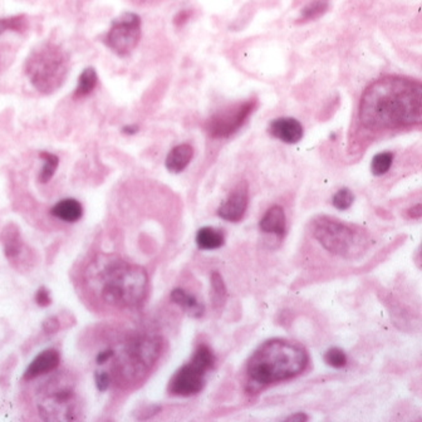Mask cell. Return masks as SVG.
Segmentation results:
<instances>
[{
	"label": "cell",
	"instance_id": "obj_1",
	"mask_svg": "<svg viewBox=\"0 0 422 422\" xmlns=\"http://www.w3.org/2000/svg\"><path fill=\"white\" fill-rule=\"evenodd\" d=\"M422 86L417 80L383 77L369 86L360 102V121L372 131L421 123Z\"/></svg>",
	"mask_w": 422,
	"mask_h": 422
},
{
	"label": "cell",
	"instance_id": "obj_2",
	"mask_svg": "<svg viewBox=\"0 0 422 422\" xmlns=\"http://www.w3.org/2000/svg\"><path fill=\"white\" fill-rule=\"evenodd\" d=\"M87 283L106 304L118 308L137 307L148 294L146 270L114 256L94 261L88 269Z\"/></svg>",
	"mask_w": 422,
	"mask_h": 422
},
{
	"label": "cell",
	"instance_id": "obj_3",
	"mask_svg": "<svg viewBox=\"0 0 422 422\" xmlns=\"http://www.w3.org/2000/svg\"><path fill=\"white\" fill-rule=\"evenodd\" d=\"M308 361V352L297 342L281 338L264 342L249 358V389L258 391L270 383L290 380L301 375Z\"/></svg>",
	"mask_w": 422,
	"mask_h": 422
},
{
	"label": "cell",
	"instance_id": "obj_4",
	"mask_svg": "<svg viewBox=\"0 0 422 422\" xmlns=\"http://www.w3.org/2000/svg\"><path fill=\"white\" fill-rule=\"evenodd\" d=\"M69 63L58 46L47 43L35 49L26 63L28 80L39 94H54L67 78Z\"/></svg>",
	"mask_w": 422,
	"mask_h": 422
},
{
	"label": "cell",
	"instance_id": "obj_5",
	"mask_svg": "<svg viewBox=\"0 0 422 422\" xmlns=\"http://www.w3.org/2000/svg\"><path fill=\"white\" fill-rule=\"evenodd\" d=\"M162 342L157 335H136L123 346L117 360L120 381L134 383L142 380L159 360Z\"/></svg>",
	"mask_w": 422,
	"mask_h": 422
},
{
	"label": "cell",
	"instance_id": "obj_6",
	"mask_svg": "<svg viewBox=\"0 0 422 422\" xmlns=\"http://www.w3.org/2000/svg\"><path fill=\"white\" fill-rule=\"evenodd\" d=\"M38 411L46 421H74L80 419V398L69 377L60 375L48 381L40 391Z\"/></svg>",
	"mask_w": 422,
	"mask_h": 422
},
{
	"label": "cell",
	"instance_id": "obj_7",
	"mask_svg": "<svg viewBox=\"0 0 422 422\" xmlns=\"http://www.w3.org/2000/svg\"><path fill=\"white\" fill-rule=\"evenodd\" d=\"M215 355L206 344H200L191 361L182 366L168 383V392L175 396H194L205 386V376L214 369Z\"/></svg>",
	"mask_w": 422,
	"mask_h": 422
},
{
	"label": "cell",
	"instance_id": "obj_8",
	"mask_svg": "<svg viewBox=\"0 0 422 422\" xmlns=\"http://www.w3.org/2000/svg\"><path fill=\"white\" fill-rule=\"evenodd\" d=\"M313 235L328 252L341 256L353 254L358 241H361L352 229L328 216L315 219Z\"/></svg>",
	"mask_w": 422,
	"mask_h": 422
},
{
	"label": "cell",
	"instance_id": "obj_9",
	"mask_svg": "<svg viewBox=\"0 0 422 422\" xmlns=\"http://www.w3.org/2000/svg\"><path fill=\"white\" fill-rule=\"evenodd\" d=\"M140 39V17L134 13H123L112 21L105 43L114 53L126 57L139 46Z\"/></svg>",
	"mask_w": 422,
	"mask_h": 422
},
{
	"label": "cell",
	"instance_id": "obj_10",
	"mask_svg": "<svg viewBox=\"0 0 422 422\" xmlns=\"http://www.w3.org/2000/svg\"><path fill=\"white\" fill-rule=\"evenodd\" d=\"M255 106L256 100H248L230 105L228 107L215 112L206 122L209 134L216 139L229 137L230 134L236 132L244 125V122L248 120L249 116L253 114Z\"/></svg>",
	"mask_w": 422,
	"mask_h": 422
},
{
	"label": "cell",
	"instance_id": "obj_11",
	"mask_svg": "<svg viewBox=\"0 0 422 422\" xmlns=\"http://www.w3.org/2000/svg\"><path fill=\"white\" fill-rule=\"evenodd\" d=\"M249 194L247 182H240L234 191L229 195L227 201L218 210V215L224 220L236 221L243 219L248 209Z\"/></svg>",
	"mask_w": 422,
	"mask_h": 422
},
{
	"label": "cell",
	"instance_id": "obj_12",
	"mask_svg": "<svg viewBox=\"0 0 422 422\" xmlns=\"http://www.w3.org/2000/svg\"><path fill=\"white\" fill-rule=\"evenodd\" d=\"M269 132L275 139L285 143H298L304 134L301 122L292 117H281L272 121L269 125Z\"/></svg>",
	"mask_w": 422,
	"mask_h": 422
},
{
	"label": "cell",
	"instance_id": "obj_13",
	"mask_svg": "<svg viewBox=\"0 0 422 422\" xmlns=\"http://www.w3.org/2000/svg\"><path fill=\"white\" fill-rule=\"evenodd\" d=\"M60 361V353L57 349H46L30 362L27 371L24 372V378L29 381L40 376L51 373L54 369H58Z\"/></svg>",
	"mask_w": 422,
	"mask_h": 422
},
{
	"label": "cell",
	"instance_id": "obj_14",
	"mask_svg": "<svg viewBox=\"0 0 422 422\" xmlns=\"http://www.w3.org/2000/svg\"><path fill=\"white\" fill-rule=\"evenodd\" d=\"M261 231L267 234H274L276 236H283L287 230V218L285 213L281 206L275 205L269 209L265 215L261 218L259 222Z\"/></svg>",
	"mask_w": 422,
	"mask_h": 422
},
{
	"label": "cell",
	"instance_id": "obj_15",
	"mask_svg": "<svg viewBox=\"0 0 422 422\" xmlns=\"http://www.w3.org/2000/svg\"><path fill=\"white\" fill-rule=\"evenodd\" d=\"M194 157V148L188 143H181L173 148L166 157V168L171 173H181L188 168L190 161Z\"/></svg>",
	"mask_w": 422,
	"mask_h": 422
},
{
	"label": "cell",
	"instance_id": "obj_16",
	"mask_svg": "<svg viewBox=\"0 0 422 422\" xmlns=\"http://www.w3.org/2000/svg\"><path fill=\"white\" fill-rule=\"evenodd\" d=\"M52 215L64 222H76L83 216V206L76 199H63L52 208Z\"/></svg>",
	"mask_w": 422,
	"mask_h": 422
},
{
	"label": "cell",
	"instance_id": "obj_17",
	"mask_svg": "<svg viewBox=\"0 0 422 422\" xmlns=\"http://www.w3.org/2000/svg\"><path fill=\"white\" fill-rule=\"evenodd\" d=\"M170 298H171L173 303H175L176 306H179L180 308L184 309L185 312H188V315L194 317V318H199V317L204 315V310H205L204 306L195 298L194 295L190 294V293H188L184 289H174L171 292Z\"/></svg>",
	"mask_w": 422,
	"mask_h": 422
},
{
	"label": "cell",
	"instance_id": "obj_18",
	"mask_svg": "<svg viewBox=\"0 0 422 422\" xmlns=\"http://www.w3.org/2000/svg\"><path fill=\"white\" fill-rule=\"evenodd\" d=\"M224 243H225V236L219 229L205 227V228L199 229V231L196 234V244L202 250H214V249L221 248L224 245Z\"/></svg>",
	"mask_w": 422,
	"mask_h": 422
},
{
	"label": "cell",
	"instance_id": "obj_19",
	"mask_svg": "<svg viewBox=\"0 0 422 422\" xmlns=\"http://www.w3.org/2000/svg\"><path fill=\"white\" fill-rule=\"evenodd\" d=\"M97 83H98V76H97L96 69L92 67L86 68L78 77L77 87L74 91V97L82 98V97H86L88 94H92Z\"/></svg>",
	"mask_w": 422,
	"mask_h": 422
},
{
	"label": "cell",
	"instance_id": "obj_20",
	"mask_svg": "<svg viewBox=\"0 0 422 422\" xmlns=\"http://www.w3.org/2000/svg\"><path fill=\"white\" fill-rule=\"evenodd\" d=\"M3 241L8 259H14L20 254L21 240H20L19 230L14 225H8L7 228L4 229Z\"/></svg>",
	"mask_w": 422,
	"mask_h": 422
},
{
	"label": "cell",
	"instance_id": "obj_21",
	"mask_svg": "<svg viewBox=\"0 0 422 422\" xmlns=\"http://www.w3.org/2000/svg\"><path fill=\"white\" fill-rule=\"evenodd\" d=\"M40 159L44 162V166L42 168L39 174V181L43 184H47L48 181L53 177L58 165H60V159L55 155L51 152H40Z\"/></svg>",
	"mask_w": 422,
	"mask_h": 422
},
{
	"label": "cell",
	"instance_id": "obj_22",
	"mask_svg": "<svg viewBox=\"0 0 422 422\" xmlns=\"http://www.w3.org/2000/svg\"><path fill=\"white\" fill-rule=\"evenodd\" d=\"M327 9H328L327 0H313L301 9V20L308 21V20L317 19L326 13Z\"/></svg>",
	"mask_w": 422,
	"mask_h": 422
},
{
	"label": "cell",
	"instance_id": "obj_23",
	"mask_svg": "<svg viewBox=\"0 0 422 422\" xmlns=\"http://www.w3.org/2000/svg\"><path fill=\"white\" fill-rule=\"evenodd\" d=\"M211 281V293H213V301H214L215 307H221L227 298V287L224 279L221 276L219 272H213V274L210 276Z\"/></svg>",
	"mask_w": 422,
	"mask_h": 422
},
{
	"label": "cell",
	"instance_id": "obj_24",
	"mask_svg": "<svg viewBox=\"0 0 422 422\" xmlns=\"http://www.w3.org/2000/svg\"><path fill=\"white\" fill-rule=\"evenodd\" d=\"M392 161H394V154L392 152H381V154L376 155L372 159L371 164V170L372 174L375 176H381L389 171L392 166Z\"/></svg>",
	"mask_w": 422,
	"mask_h": 422
},
{
	"label": "cell",
	"instance_id": "obj_25",
	"mask_svg": "<svg viewBox=\"0 0 422 422\" xmlns=\"http://www.w3.org/2000/svg\"><path fill=\"white\" fill-rule=\"evenodd\" d=\"M353 201H355L353 193L349 188H344L338 190L335 193V196H333V200H332V204H333V206L335 209L343 211V210H349L352 206Z\"/></svg>",
	"mask_w": 422,
	"mask_h": 422
},
{
	"label": "cell",
	"instance_id": "obj_26",
	"mask_svg": "<svg viewBox=\"0 0 422 422\" xmlns=\"http://www.w3.org/2000/svg\"><path fill=\"white\" fill-rule=\"evenodd\" d=\"M324 362L333 369H342L347 364V355L341 349L333 347L324 353Z\"/></svg>",
	"mask_w": 422,
	"mask_h": 422
},
{
	"label": "cell",
	"instance_id": "obj_27",
	"mask_svg": "<svg viewBox=\"0 0 422 422\" xmlns=\"http://www.w3.org/2000/svg\"><path fill=\"white\" fill-rule=\"evenodd\" d=\"M27 20L24 18V15H17L12 18H4L0 19V34L6 33V32H21L26 28Z\"/></svg>",
	"mask_w": 422,
	"mask_h": 422
},
{
	"label": "cell",
	"instance_id": "obj_28",
	"mask_svg": "<svg viewBox=\"0 0 422 422\" xmlns=\"http://www.w3.org/2000/svg\"><path fill=\"white\" fill-rule=\"evenodd\" d=\"M94 380H96V386L100 392H105L111 385V376L105 371H97L94 373Z\"/></svg>",
	"mask_w": 422,
	"mask_h": 422
},
{
	"label": "cell",
	"instance_id": "obj_29",
	"mask_svg": "<svg viewBox=\"0 0 422 422\" xmlns=\"http://www.w3.org/2000/svg\"><path fill=\"white\" fill-rule=\"evenodd\" d=\"M35 301L40 307H47L51 304V295L46 288H39L35 294Z\"/></svg>",
	"mask_w": 422,
	"mask_h": 422
},
{
	"label": "cell",
	"instance_id": "obj_30",
	"mask_svg": "<svg viewBox=\"0 0 422 422\" xmlns=\"http://www.w3.org/2000/svg\"><path fill=\"white\" fill-rule=\"evenodd\" d=\"M43 328L47 333H54L60 328V323L57 321V318L52 317V318H48L47 321L44 322Z\"/></svg>",
	"mask_w": 422,
	"mask_h": 422
},
{
	"label": "cell",
	"instance_id": "obj_31",
	"mask_svg": "<svg viewBox=\"0 0 422 422\" xmlns=\"http://www.w3.org/2000/svg\"><path fill=\"white\" fill-rule=\"evenodd\" d=\"M114 355V349H106V351H102L100 355H97V363H98V364H105V363L109 361V360H111Z\"/></svg>",
	"mask_w": 422,
	"mask_h": 422
},
{
	"label": "cell",
	"instance_id": "obj_32",
	"mask_svg": "<svg viewBox=\"0 0 422 422\" xmlns=\"http://www.w3.org/2000/svg\"><path fill=\"white\" fill-rule=\"evenodd\" d=\"M307 420H308V416L306 415V414H303V412H297L294 415H290L285 419V421L292 422H303L307 421Z\"/></svg>",
	"mask_w": 422,
	"mask_h": 422
},
{
	"label": "cell",
	"instance_id": "obj_33",
	"mask_svg": "<svg viewBox=\"0 0 422 422\" xmlns=\"http://www.w3.org/2000/svg\"><path fill=\"white\" fill-rule=\"evenodd\" d=\"M188 17H190V13H188V10H182V12H180V13L175 17V24L176 26L184 24L188 19Z\"/></svg>",
	"mask_w": 422,
	"mask_h": 422
},
{
	"label": "cell",
	"instance_id": "obj_34",
	"mask_svg": "<svg viewBox=\"0 0 422 422\" xmlns=\"http://www.w3.org/2000/svg\"><path fill=\"white\" fill-rule=\"evenodd\" d=\"M409 215L412 219H420L422 215L421 204H417L414 208L410 209Z\"/></svg>",
	"mask_w": 422,
	"mask_h": 422
},
{
	"label": "cell",
	"instance_id": "obj_35",
	"mask_svg": "<svg viewBox=\"0 0 422 422\" xmlns=\"http://www.w3.org/2000/svg\"><path fill=\"white\" fill-rule=\"evenodd\" d=\"M122 131H123V134H134L139 131V128L136 126H126V128H123Z\"/></svg>",
	"mask_w": 422,
	"mask_h": 422
},
{
	"label": "cell",
	"instance_id": "obj_36",
	"mask_svg": "<svg viewBox=\"0 0 422 422\" xmlns=\"http://www.w3.org/2000/svg\"><path fill=\"white\" fill-rule=\"evenodd\" d=\"M131 1L137 6H145V4H151L155 1H161V0H131Z\"/></svg>",
	"mask_w": 422,
	"mask_h": 422
}]
</instances>
